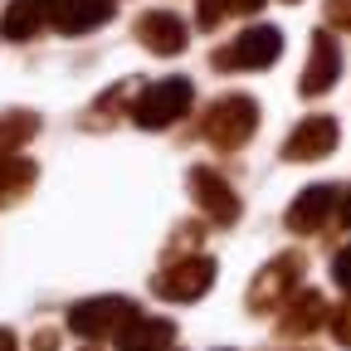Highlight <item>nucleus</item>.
<instances>
[{
    "mask_svg": "<svg viewBox=\"0 0 351 351\" xmlns=\"http://www.w3.org/2000/svg\"><path fill=\"white\" fill-rule=\"evenodd\" d=\"M278 54H283V34L274 25H254L230 44V49H219L210 64L215 69H269V64H278Z\"/></svg>",
    "mask_w": 351,
    "mask_h": 351,
    "instance_id": "6",
    "label": "nucleus"
},
{
    "mask_svg": "<svg viewBox=\"0 0 351 351\" xmlns=\"http://www.w3.org/2000/svg\"><path fill=\"white\" fill-rule=\"evenodd\" d=\"M132 317H137V302L132 298H117V293H108V298H83V302H73L69 307V332L73 337H83V341H98V337H117Z\"/></svg>",
    "mask_w": 351,
    "mask_h": 351,
    "instance_id": "4",
    "label": "nucleus"
},
{
    "mask_svg": "<svg viewBox=\"0 0 351 351\" xmlns=\"http://www.w3.org/2000/svg\"><path fill=\"white\" fill-rule=\"evenodd\" d=\"M191 191H195V205L205 210V219H215V225H234L239 219V195L219 171L191 166Z\"/></svg>",
    "mask_w": 351,
    "mask_h": 351,
    "instance_id": "8",
    "label": "nucleus"
},
{
    "mask_svg": "<svg viewBox=\"0 0 351 351\" xmlns=\"http://www.w3.org/2000/svg\"><path fill=\"white\" fill-rule=\"evenodd\" d=\"M337 205H341V191H337V186H307V191L288 205L283 225H288L293 234H317L327 219L337 215Z\"/></svg>",
    "mask_w": 351,
    "mask_h": 351,
    "instance_id": "9",
    "label": "nucleus"
},
{
    "mask_svg": "<svg viewBox=\"0 0 351 351\" xmlns=\"http://www.w3.org/2000/svg\"><path fill=\"white\" fill-rule=\"evenodd\" d=\"M337 219H341V225H346V230H351V191H346V195H341V205H337Z\"/></svg>",
    "mask_w": 351,
    "mask_h": 351,
    "instance_id": "23",
    "label": "nucleus"
},
{
    "mask_svg": "<svg viewBox=\"0 0 351 351\" xmlns=\"http://www.w3.org/2000/svg\"><path fill=\"white\" fill-rule=\"evenodd\" d=\"M39 166L25 161V156H0V205H15L29 186H34Z\"/></svg>",
    "mask_w": 351,
    "mask_h": 351,
    "instance_id": "16",
    "label": "nucleus"
},
{
    "mask_svg": "<svg viewBox=\"0 0 351 351\" xmlns=\"http://www.w3.org/2000/svg\"><path fill=\"white\" fill-rule=\"evenodd\" d=\"M327 20L337 29H351V0H327Z\"/></svg>",
    "mask_w": 351,
    "mask_h": 351,
    "instance_id": "20",
    "label": "nucleus"
},
{
    "mask_svg": "<svg viewBox=\"0 0 351 351\" xmlns=\"http://www.w3.org/2000/svg\"><path fill=\"white\" fill-rule=\"evenodd\" d=\"M302 274H307V258L302 254H278V258H269L263 269L254 274V283H249V293H244V307L258 317V313H278V307L298 293V283H302Z\"/></svg>",
    "mask_w": 351,
    "mask_h": 351,
    "instance_id": "2",
    "label": "nucleus"
},
{
    "mask_svg": "<svg viewBox=\"0 0 351 351\" xmlns=\"http://www.w3.org/2000/svg\"><path fill=\"white\" fill-rule=\"evenodd\" d=\"M332 337H337V346H351V298L332 313Z\"/></svg>",
    "mask_w": 351,
    "mask_h": 351,
    "instance_id": "19",
    "label": "nucleus"
},
{
    "mask_svg": "<svg viewBox=\"0 0 351 351\" xmlns=\"http://www.w3.org/2000/svg\"><path fill=\"white\" fill-rule=\"evenodd\" d=\"M112 20V0H49V25L59 34H88Z\"/></svg>",
    "mask_w": 351,
    "mask_h": 351,
    "instance_id": "11",
    "label": "nucleus"
},
{
    "mask_svg": "<svg viewBox=\"0 0 351 351\" xmlns=\"http://www.w3.org/2000/svg\"><path fill=\"white\" fill-rule=\"evenodd\" d=\"M327 317H332V313H327V298H322L317 288H298V293L283 302V322H278V332H283V337H313Z\"/></svg>",
    "mask_w": 351,
    "mask_h": 351,
    "instance_id": "12",
    "label": "nucleus"
},
{
    "mask_svg": "<svg viewBox=\"0 0 351 351\" xmlns=\"http://www.w3.org/2000/svg\"><path fill=\"white\" fill-rule=\"evenodd\" d=\"M0 351H20V341H15V332H10V327H0Z\"/></svg>",
    "mask_w": 351,
    "mask_h": 351,
    "instance_id": "24",
    "label": "nucleus"
},
{
    "mask_svg": "<svg viewBox=\"0 0 351 351\" xmlns=\"http://www.w3.org/2000/svg\"><path fill=\"white\" fill-rule=\"evenodd\" d=\"M83 351H98V346H83Z\"/></svg>",
    "mask_w": 351,
    "mask_h": 351,
    "instance_id": "25",
    "label": "nucleus"
},
{
    "mask_svg": "<svg viewBox=\"0 0 351 351\" xmlns=\"http://www.w3.org/2000/svg\"><path fill=\"white\" fill-rule=\"evenodd\" d=\"M210 283H215V258L210 254H181L152 278V293L166 302H195L210 293Z\"/></svg>",
    "mask_w": 351,
    "mask_h": 351,
    "instance_id": "5",
    "label": "nucleus"
},
{
    "mask_svg": "<svg viewBox=\"0 0 351 351\" xmlns=\"http://www.w3.org/2000/svg\"><path fill=\"white\" fill-rule=\"evenodd\" d=\"M191 103H195V88H191V78H156V83H147V93L132 103V122H137L142 132H161V127H171V122H181L186 112H191Z\"/></svg>",
    "mask_w": 351,
    "mask_h": 351,
    "instance_id": "3",
    "label": "nucleus"
},
{
    "mask_svg": "<svg viewBox=\"0 0 351 351\" xmlns=\"http://www.w3.org/2000/svg\"><path fill=\"white\" fill-rule=\"evenodd\" d=\"M176 341V322L171 317H132L122 332H117V351H166Z\"/></svg>",
    "mask_w": 351,
    "mask_h": 351,
    "instance_id": "14",
    "label": "nucleus"
},
{
    "mask_svg": "<svg viewBox=\"0 0 351 351\" xmlns=\"http://www.w3.org/2000/svg\"><path fill=\"white\" fill-rule=\"evenodd\" d=\"M337 78H341V49H337V39L322 29V34H313V54H307V69L298 78V93L302 98H322Z\"/></svg>",
    "mask_w": 351,
    "mask_h": 351,
    "instance_id": "10",
    "label": "nucleus"
},
{
    "mask_svg": "<svg viewBox=\"0 0 351 351\" xmlns=\"http://www.w3.org/2000/svg\"><path fill=\"white\" fill-rule=\"evenodd\" d=\"M29 346H34V351H59V332H54V327H44V332H34Z\"/></svg>",
    "mask_w": 351,
    "mask_h": 351,
    "instance_id": "21",
    "label": "nucleus"
},
{
    "mask_svg": "<svg viewBox=\"0 0 351 351\" xmlns=\"http://www.w3.org/2000/svg\"><path fill=\"white\" fill-rule=\"evenodd\" d=\"M337 142H341L337 117H327V112L302 117L288 137H283V161H322V156L337 152Z\"/></svg>",
    "mask_w": 351,
    "mask_h": 351,
    "instance_id": "7",
    "label": "nucleus"
},
{
    "mask_svg": "<svg viewBox=\"0 0 351 351\" xmlns=\"http://www.w3.org/2000/svg\"><path fill=\"white\" fill-rule=\"evenodd\" d=\"M49 20V0H10L5 5V20H0V34L5 39H29L44 29Z\"/></svg>",
    "mask_w": 351,
    "mask_h": 351,
    "instance_id": "15",
    "label": "nucleus"
},
{
    "mask_svg": "<svg viewBox=\"0 0 351 351\" xmlns=\"http://www.w3.org/2000/svg\"><path fill=\"white\" fill-rule=\"evenodd\" d=\"M258 127V103L244 98V93H225L205 108V122H200V137L215 147V152H239Z\"/></svg>",
    "mask_w": 351,
    "mask_h": 351,
    "instance_id": "1",
    "label": "nucleus"
},
{
    "mask_svg": "<svg viewBox=\"0 0 351 351\" xmlns=\"http://www.w3.org/2000/svg\"><path fill=\"white\" fill-rule=\"evenodd\" d=\"M137 39L152 54H181L186 49V20L171 15V10H152L137 20Z\"/></svg>",
    "mask_w": 351,
    "mask_h": 351,
    "instance_id": "13",
    "label": "nucleus"
},
{
    "mask_svg": "<svg viewBox=\"0 0 351 351\" xmlns=\"http://www.w3.org/2000/svg\"><path fill=\"white\" fill-rule=\"evenodd\" d=\"M263 5V0H225V10H234V15H254Z\"/></svg>",
    "mask_w": 351,
    "mask_h": 351,
    "instance_id": "22",
    "label": "nucleus"
},
{
    "mask_svg": "<svg viewBox=\"0 0 351 351\" xmlns=\"http://www.w3.org/2000/svg\"><path fill=\"white\" fill-rule=\"evenodd\" d=\"M332 278H337V288L351 298V244L337 249V258H332Z\"/></svg>",
    "mask_w": 351,
    "mask_h": 351,
    "instance_id": "18",
    "label": "nucleus"
},
{
    "mask_svg": "<svg viewBox=\"0 0 351 351\" xmlns=\"http://www.w3.org/2000/svg\"><path fill=\"white\" fill-rule=\"evenodd\" d=\"M34 132H39L34 112H5V117H0V156H15Z\"/></svg>",
    "mask_w": 351,
    "mask_h": 351,
    "instance_id": "17",
    "label": "nucleus"
}]
</instances>
